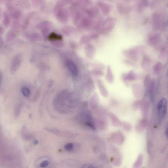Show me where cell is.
<instances>
[{
	"label": "cell",
	"mask_w": 168,
	"mask_h": 168,
	"mask_svg": "<svg viewBox=\"0 0 168 168\" xmlns=\"http://www.w3.org/2000/svg\"><path fill=\"white\" fill-rule=\"evenodd\" d=\"M21 92L25 97H28L30 94V91L28 88L26 87H22L21 89Z\"/></svg>",
	"instance_id": "cell-10"
},
{
	"label": "cell",
	"mask_w": 168,
	"mask_h": 168,
	"mask_svg": "<svg viewBox=\"0 0 168 168\" xmlns=\"http://www.w3.org/2000/svg\"><path fill=\"white\" fill-rule=\"evenodd\" d=\"M117 8L118 9V11L120 13L122 14L125 13V12L129 11L128 10V9L126 7L122 4H119L118 5Z\"/></svg>",
	"instance_id": "cell-11"
},
{
	"label": "cell",
	"mask_w": 168,
	"mask_h": 168,
	"mask_svg": "<svg viewBox=\"0 0 168 168\" xmlns=\"http://www.w3.org/2000/svg\"><path fill=\"white\" fill-rule=\"evenodd\" d=\"M20 26V24L19 22L17 21H16L15 20L13 22H12V29L15 30L18 29Z\"/></svg>",
	"instance_id": "cell-16"
},
{
	"label": "cell",
	"mask_w": 168,
	"mask_h": 168,
	"mask_svg": "<svg viewBox=\"0 0 168 168\" xmlns=\"http://www.w3.org/2000/svg\"><path fill=\"white\" fill-rule=\"evenodd\" d=\"M152 22L155 27H158L161 22L160 15L157 13H155L153 15Z\"/></svg>",
	"instance_id": "cell-8"
},
{
	"label": "cell",
	"mask_w": 168,
	"mask_h": 168,
	"mask_svg": "<svg viewBox=\"0 0 168 168\" xmlns=\"http://www.w3.org/2000/svg\"><path fill=\"white\" fill-rule=\"evenodd\" d=\"M97 10L95 9H90L87 11V14L90 17H93L96 15L97 14Z\"/></svg>",
	"instance_id": "cell-15"
},
{
	"label": "cell",
	"mask_w": 168,
	"mask_h": 168,
	"mask_svg": "<svg viewBox=\"0 0 168 168\" xmlns=\"http://www.w3.org/2000/svg\"><path fill=\"white\" fill-rule=\"evenodd\" d=\"M31 16H29L24 19L23 23L22 25V29H26L28 26Z\"/></svg>",
	"instance_id": "cell-13"
},
{
	"label": "cell",
	"mask_w": 168,
	"mask_h": 168,
	"mask_svg": "<svg viewBox=\"0 0 168 168\" xmlns=\"http://www.w3.org/2000/svg\"><path fill=\"white\" fill-rule=\"evenodd\" d=\"M49 164V162L47 160H44V161L42 162L41 164H40V167H45L48 165Z\"/></svg>",
	"instance_id": "cell-18"
},
{
	"label": "cell",
	"mask_w": 168,
	"mask_h": 168,
	"mask_svg": "<svg viewBox=\"0 0 168 168\" xmlns=\"http://www.w3.org/2000/svg\"><path fill=\"white\" fill-rule=\"evenodd\" d=\"M3 22L5 26L7 27L9 26L10 22V18L9 14L6 12H4Z\"/></svg>",
	"instance_id": "cell-9"
},
{
	"label": "cell",
	"mask_w": 168,
	"mask_h": 168,
	"mask_svg": "<svg viewBox=\"0 0 168 168\" xmlns=\"http://www.w3.org/2000/svg\"><path fill=\"white\" fill-rule=\"evenodd\" d=\"M17 34L16 32L13 31H9L6 35L7 39H13L16 36Z\"/></svg>",
	"instance_id": "cell-14"
},
{
	"label": "cell",
	"mask_w": 168,
	"mask_h": 168,
	"mask_svg": "<svg viewBox=\"0 0 168 168\" xmlns=\"http://www.w3.org/2000/svg\"><path fill=\"white\" fill-rule=\"evenodd\" d=\"M2 77V74L1 73V72H0V85H1V82Z\"/></svg>",
	"instance_id": "cell-22"
},
{
	"label": "cell",
	"mask_w": 168,
	"mask_h": 168,
	"mask_svg": "<svg viewBox=\"0 0 168 168\" xmlns=\"http://www.w3.org/2000/svg\"><path fill=\"white\" fill-rule=\"evenodd\" d=\"M22 61V57L21 55H17L12 60L11 67V72L12 73L15 72L18 69Z\"/></svg>",
	"instance_id": "cell-4"
},
{
	"label": "cell",
	"mask_w": 168,
	"mask_h": 168,
	"mask_svg": "<svg viewBox=\"0 0 168 168\" xmlns=\"http://www.w3.org/2000/svg\"><path fill=\"white\" fill-rule=\"evenodd\" d=\"M62 37L61 36L57 35L56 34L53 32L50 35L49 37V39L51 41H54L55 40H61L62 39Z\"/></svg>",
	"instance_id": "cell-12"
},
{
	"label": "cell",
	"mask_w": 168,
	"mask_h": 168,
	"mask_svg": "<svg viewBox=\"0 0 168 168\" xmlns=\"http://www.w3.org/2000/svg\"><path fill=\"white\" fill-rule=\"evenodd\" d=\"M167 109V101L165 98L160 100L158 104V113L160 118L163 117L166 114Z\"/></svg>",
	"instance_id": "cell-1"
},
{
	"label": "cell",
	"mask_w": 168,
	"mask_h": 168,
	"mask_svg": "<svg viewBox=\"0 0 168 168\" xmlns=\"http://www.w3.org/2000/svg\"><path fill=\"white\" fill-rule=\"evenodd\" d=\"M73 144L72 143L64 145V148L67 151H71L73 149Z\"/></svg>",
	"instance_id": "cell-17"
},
{
	"label": "cell",
	"mask_w": 168,
	"mask_h": 168,
	"mask_svg": "<svg viewBox=\"0 0 168 168\" xmlns=\"http://www.w3.org/2000/svg\"><path fill=\"white\" fill-rule=\"evenodd\" d=\"M56 16L57 19L62 22H66L67 21L68 15L66 11L61 9L57 11Z\"/></svg>",
	"instance_id": "cell-5"
},
{
	"label": "cell",
	"mask_w": 168,
	"mask_h": 168,
	"mask_svg": "<svg viewBox=\"0 0 168 168\" xmlns=\"http://www.w3.org/2000/svg\"><path fill=\"white\" fill-rule=\"evenodd\" d=\"M66 65L68 68L73 76H76L77 74V70L76 65L71 61L67 62Z\"/></svg>",
	"instance_id": "cell-7"
},
{
	"label": "cell",
	"mask_w": 168,
	"mask_h": 168,
	"mask_svg": "<svg viewBox=\"0 0 168 168\" xmlns=\"http://www.w3.org/2000/svg\"><path fill=\"white\" fill-rule=\"evenodd\" d=\"M97 4L104 15H107L109 14L111 9L109 5L101 2H98Z\"/></svg>",
	"instance_id": "cell-6"
},
{
	"label": "cell",
	"mask_w": 168,
	"mask_h": 168,
	"mask_svg": "<svg viewBox=\"0 0 168 168\" xmlns=\"http://www.w3.org/2000/svg\"><path fill=\"white\" fill-rule=\"evenodd\" d=\"M38 142L37 141H35L34 142V144H35L37 145V144H38Z\"/></svg>",
	"instance_id": "cell-23"
},
{
	"label": "cell",
	"mask_w": 168,
	"mask_h": 168,
	"mask_svg": "<svg viewBox=\"0 0 168 168\" xmlns=\"http://www.w3.org/2000/svg\"><path fill=\"white\" fill-rule=\"evenodd\" d=\"M1 8H0V15H1Z\"/></svg>",
	"instance_id": "cell-24"
},
{
	"label": "cell",
	"mask_w": 168,
	"mask_h": 168,
	"mask_svg": "<svg viewBox=\"0 0 168 168\" xmlns=\"http://www.w3.org/2000/svg\"><path fill=\"white\" fill-rule=\"evenodd\" d=\"M7 8L12 18L15 20L17 21L21 18L22 12L20 10L16 9L14 6L11 5H8Z\"/></svg>",
	"instance_id": "cell-3"
},
{
	"label": "cell",
	"mask_w": 168,
	"mask_h": 168,
	"mask_svg": "<svg viewBox=\"0 0 168 168\" xmlns=\"http://www.w3.org/2000/svg\"><path fill=\"white\" fill-rule=\"evenodd\" d=\"M116 22V19L114 17H109L103 22L102 26L106 32L111 30L114 27Z\"/></svg>",
	"instance_id": "cell-2"
},
{
	"label": "cell",
	"mask_w": 168,
	"mask_h": 168,
	"mask_svg": "<svg viewBox=\"0 0 168 168\" xmlns=\"http://www.w3.org/2000/svg\"><path fill=\"white\" fill-rule=\"evenodd\" d=\"M4 29L3 28L0 26V35L3 33Z\"/></svg>",
	"instance_id": "cell-20"
},
{
	"label": "cell",
	"mask_w": 168,
	"mask_h": 168,
	"mask_svg": "<svg viewBox=\"0 0 168 168\" xmlns=\"http://www.w3.org/2000/svg\"><path fill=\"white\" fill-rule=\"evenodd\" d=\"M3 1L5 2H6V3L8 4L12 0H3Z\"/></svg>",
	"instance_id": "cell-21"
},
{
	"label": "cell",
	"mask_w": 168,
	"mask_h": 168,
	"mask_svg": "<svg viewBox=\"0 0 168 168\" xmlns=\"http://www.w3.org/2000/svg\"><path fill=\"white\" fill-rule=\"evenodd\" d=\"M86 124L88 125V126L89 127L91 128L95 129V127L93 125V124L91 123L90 122H87L86 123Z\"/></svg>",
	"instance_id": "cell-19"
}]
</instances>
